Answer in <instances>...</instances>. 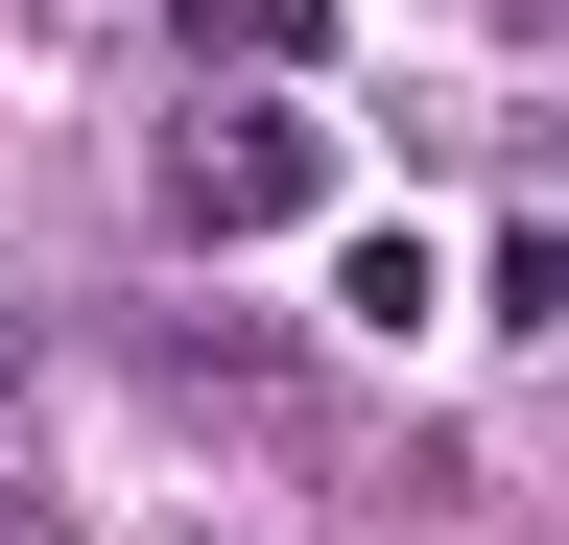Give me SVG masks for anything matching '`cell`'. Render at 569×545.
<instances>
[{"instance_id":"obj_1","label":"cell","mask_w":569,"mask_h":545,"mask_svg":"<svg viewBox=\"0 0 569 545\" xmlns=\"http://www.w3.org/2000/svg\"><path fill=\"white\" fill-rule=\"evenodd\" d=\"M309 190H332V119H284V95H190L167 143H142V214H167V238H213V261H238V238H284Z\"/></svg>"},{"instance_id":"obj_2","label":"cell","mask_w":569,"mask_h":545,"mask_svg":"<svg viewBox=\"0 0 569 545\" xmlns=\"http://www.w3.org/2000/svg\"><path fill=\"white\" fill-rule=\"evenodd\" d=\"M142 380H167V403H238V427H284V380H309V356H284L261 309H142Z\"/></svg>"},{"instance_id":"obj_3","label":"cell","mask_w":569,"mask_h":545,"mask_svg":"<svg viewBox=\"0 0 569 545\" xmlns=\"http://www.w3.org/2000/svg\"><path fill=\"white\" fill-rule=\"evenodd\" d=\"M167 24H190V48H238V72H309V48H332V0H167Z\"/></svg>"},{"instance_id":"obj_4","label":"cell","mask_w":569,"mask_h":545,"mask_svg":"<svg viewBox=\"0 0 569 545\" xmlns=\"http://www.w3.org/2000/svg\"><path fill=\"white\" fill-rule=\"evenodd\" d=\"M0 380H24V309H0Z\"/></svg>"},{"instance_id":"obj_5","label":"cell","mask_w":569,"mask_h":545,"mask_svg":"<svg viewBox=\"0 0 569 545\" xmlns=\"http://www.w3.org/2000/svg\"><path fill=\"white\" fill-rule=\"evenodd\" d=\"M0 545H71V522H0Z\"/></svg>"}]
</instances>
